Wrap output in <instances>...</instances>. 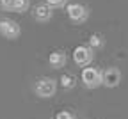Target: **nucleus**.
Returning a JSON list of instances; mask_svg holds the SVG:
<instances>
[{
	"instance_id": "nucleus-8",
	"label": "nucleus",
	"mask_w": 128,
	"mask_h": 119,
	"mask_svg": "<svg viewBox=\"0 0 128 119\" xmlns=\"http://www.w3.org/2000/svg\"><path fill=\"white\" fill-rule=\"evenodd\" d=\"M66 62H68V57H66V54H64L62 50H55V52H52L48 55V64H50V68H54V70L64 68Z\"/></svg>"
},
{
	"instance_id": "nucleus-6",
	"label": "nucleus",
	"mask_w": 128,
	"mask_h": 119,
	"mask_svg": "<svg viewBox=\"0 0 128 119\" xmlns=\"http://www.w3.org/2000/svg\"><path fill=\"white\" fill-rule=\"evenodd\" d=\"M0 36H4L6 39H18L22 36V27L18 22H14V20H0Z\"/></svg>"
},
{
	"instance_id": "nucleus-14",
	"label": "nucleus",
	"mask_w": 128,
	"mask_h": 119,
	"mask_svg": "<svg viewBox=\"0 0 128 119\" xmlns=\"http://www.w3.org/2000/svg\"><path fill=\"white\" fill-rule=\"evenodd\" d=\"M14 0H0V9L2 11H12Z\"/></svg>"
},
{
	"instance_id": "nucleus-5",
	"label": "nucleus",
	"mask_w": 128,
	"mask_h": 119,
	"mask_svg": "<svg viewBox=\"0 0 128 119\" xmlns=\"http://www.w3.org/2000/svg\"><path fill=\"white\" fill-rule=\"evenodd\" d=\"M82 84L87 89H96L102 86V71L98 68H84L82 70Z\"/></svg>"
},
{
	"instance_id": "nucleus-4",
	"label": "nucleus",
	"mask_w": 128,
	"mask_h": 119,
	"mask_svg": "<svg viewBox=\"0 0 128 119\" xmlns=\"http://www.w3.org/2000/svg\"><path fill=\"white\" fill-rule=\"evenodd\" d=\"M121 78H123V75L119 71V68L108 66L102 71V86H105L107 89H114L121 84Z\"/></svg>"
},
{
	"instance_id": "nucleus-2",
	"label": "nucleus",
	"mask_w": 128,
	"mask_h": 119,
	"mask_svg": "<svg viewBox=\"0 0 128 119\" xmlns=\"http://www.w3.org/2000/svg\"><path fill=\"white\" fill-rule=\"evenodd\" d=\"M66 14H68V18H70L75 25H82V23H86L87 18H89V9H87L84 4L73 2V4H68V6H66Z\"/></svg>"
},
{
	"instance_id": "nucleus-13",
	"label": "nucleus",
	"mask_w": 128,
	"mask_h": 119,
	"mask_svg": "<svg viewBox=\"0 0 128 119\" xmlns=\"http://www.w3.org/2000/svg\"><path fill=\"white\" fill-rule=\"evenodd\" d=\"M55 119H76V116H75L73 112H70V110H60V112L55 116Z\"/></svg>"
},
{
	"instance_id": "nucleus-1",
	"label": "nucleus",
	"mask_w": 128,
	"mask_h": 119,
	"mask_svg": "<svg viewBox=\"0 0 128 119\" xmlns=\"http://www.w3.org/2000/svg\"><path fill=\"white\" fill-rule=\"evenodd\" d=\"M34 92L36 96L39 98H54L55 92H57V80L52 78V76H43V78H38L36 84H34Z\"/></svg>"
},
{
	"instance_id": "nucleus-11",
	"label": "nucleus",
	"mask_w": 128,
	"mask_h": 119,
	"mask_svg": "<svg viewBox=\"0 0 128 119\" xmlns=\"http://www.w3.org/2000/svg\"><path fill=\"white\" fill-rule=\"evenodd\" d=\"M30 9V0H14V4H12V12H27Z\"/></svg>"
},
{
	"instance_id": "nucleus-10",
	"label": "nucleus",
	"mask_w": 128,
	"mask_h": 119,
	"mask_svg": "<svg viewBox=\"0 0 128 119\" xmlns=\"http://www.w3.org/2000/svg\"><path fill=\"white\" fill-rule=\"evenodd\" d=\"M59 84H60L62 89L70 91V89H73V87L76 86V78H75V75H71V73H64V75L59 78Z\"/></svg>"
},
{
	"instance_id": "nucleus-7",
	"label": "nucleus",
	"mask_w": 128,
	"mask_h": 119,
	"mask_svg": "<svg viewBox=\"0 0 128 119\" xmlns=\"http://www.w3.org/2000/svg\"><path fill=\"white\" fill-rule=\"evenodd\" d=\"M32 16H34V20H36L38 23H46V22L52 20L54 9L48 6L46 2H44V4H38V6L32 7Z\"/></svg>"
},
{
	"instance_id": "nucleus-3",
	"label": "nucleus",
	"mask_w": 128,
	"mask_h": 119,
	"mask_svg": "<svg viewBox=\"0 0 128 119\" xmlns=\"http://www.w3.org/2000/svg\"><path fill=\"white\" fill-rule=\"evenodd\" d=\"M94 59V50H91L87 44H78L73 50V60L78 68H87Z\"/></svg>"
},
{
	"instance_id": "nucleus-12",
	"label": "nucleus",
	"mask_w": 128,
	"mask_h": 119,
	"mask_svg": "<svg viewBox=\"0 0 128 119\" xmlns=\"http://www.w3.org/2000/svg\"><path fill=\"white\" fill-rule=\"evenodd\" d=\"M46 4L50 6L52 9H59V7H64L68 4V0H46Z\"/></svg>"
},
{
	"instance_id": "nucleus-9",
	"label": "nucleus",
	"mask_w": 128,
	"mask_h": 119,
	"mask_svg": "<svg viewBox=\"0 0 128 119\" xmlns=\"http://www.w3.org/2000/svg\"><path fill=\"white\" fill-rule=\"evenodd\" d=\"M87 43H89L87 46L96 52V50H102V48L105 46V38H103V34L94 32V34H91V36H89V41H87Z\"/></svg>"
}]
</instances>
